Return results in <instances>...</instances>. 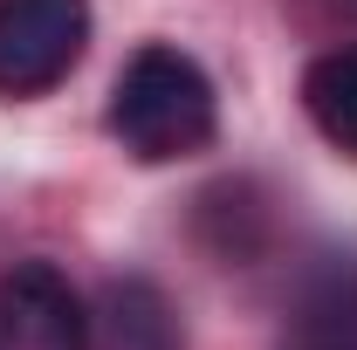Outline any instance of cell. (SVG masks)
<instances>
[{
  "label": "cell",
  "mask_w": 357,
  "mask_h": 350,
  "mask_svg": "<svg viewBox=\"0 0 357 350\" xmlns=\"http://www.w3.org/2000/svg\"><path fill=\"white\" fill-rule=\"evenodd\" d=\"M110 131L144 165H172L213 144V83L185 48H137L110 89Z\"/></svg>",
  "instance_id": "1"
},
{
  "label": "cell",
  "mask_w": 357,
  "mask_h": 350,
  "mask_svg": "<svg viewBox=\"0 0 357 350\" xmlns=\"http://www.w3.org/2000/svg\"><path fill=\"white\" fill-rule=\"evenodd\" d=\"M89 48V0H0V96L55 89Z\"/></svg>",
  "instance_id": "2"
},
{
  "label": "cell",
  "mask_w": 357,
  "mask_h": 350,
  "mask_svg": "<svg viewBox=\"0 0 357 350\" xmlns=\"http://www.w3.org/2000/svg\"><path fill=\"white\" fill-rule=\"evenodd\" d=\"M0 350H89V309L62 268L21 261L0 275Z\"/></svg>",
  "instance_id": "3"
},
{
  "label": "cell",
  "mask_w": 357,
  "mask_h": 350,
  "mask_svg": "<svg viewBox=\"0 0 357 350\" xmlns=\"http://www.w3.org/2000/svg\"><path fill=\"white\" fill-rule=\"evenodd\" d=\"M282 350H357V261L323 254L289 296Z\"/></svg>",
  "instance_id": "4"
},
{
  "label": "cell",
  "mask_w": 357,
  "mask_h": 350,
  "mask_svg": "<svg viewBox=\"0 0 357 350\" xmlns=\"http://www.w3.org/2000/svg\"><path fill=\"white\" fill-rule=\"evenodd\" d=\"M103 350H178V323H172V303L144 282V275H124L103 289Z\"/></svg>",
  "instance_id": "5"
},
{
  "label": "cell",
  "mask_w": 357,
  "mask_h": 350,
  "mask_svg": "<svg viewBox=\"0 0 357 350\" xmlns=\"http://www.w3.org/2000/svg\"><path fill=\"white\" fill-rule=\"evenodd\" d=\"M303 110H310V124L337 151H351L357 158V48H330V55H316L310 76H303Z\"/></svg>",
  "instance_id": "6"
}]
</instances>
